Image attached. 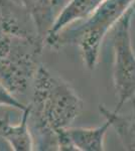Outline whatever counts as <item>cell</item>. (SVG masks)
Wrapping results in <instances>:
<instances>
[{"label": "cell", "mask_w": 135, "mask_h": 151, "mask_svg": "<svg viewBox=\"0 0 135 151\" xmlns=\"http://www.w3.org/2000/svg\"><path fill=\"white\" fill-rule=\"evenodd\" d=\"M104 1L105 0H70L56 15L46 41L77 21L87 19Z\"/></svg>", "instance_id": "cell-6"}, {"label": "cell", "mask_w": 135, "mask_h": 151, "mask_svg": "<svg viewBox=\"0 0 135 151\" xmlns=\"http://www.w3.org/2000/svg\"><path fill=\"white\" fill-rule=\"evenodd\" d=\"M38 35H23L0 29V82L17 99L33 83L45 47Z\"/></svg>", "instance_id": "cell-3"}, {"label": "cell", "mask_w": 135, "mask_h": 151, "mask_svg": "<svg viewBox=\"0 0 135 151\" xmlns=\"http://www.w3.org/2000/svg\"><path fill=\"white\" fill-rule=\"evenodd\" d=\"M21 2L32 21L38 35L45 42L56 18L53 1L21 0Z\"/></svg>", "instance_id": "cell-7"}, {"label": "cell", "mask_w": 135, "mask_h": 151, "mask_svg": "<svg viewBox=\"0 0 135 151\" xmlns=\"http://www.w3.org/2000/svg\"><path fill=\"white\" fill-rule=\"evenodd\" d=\"M106 121L95 128L68 127V133L77 151H103L105 136L112 127V121L105 117Z\"/></svg>", "instance_id": "cell-8"}, {"label": "cell", "mask_w": 135, "mask_h": 151, "mask_svg": "<svg viewBox=\"0 0 135 151\" xmlns=\"http://www.w3.org/2000/svg\"><path fill=\"white\" fill-rule=\"evenodd\" d=\"M131 101H132V104H133V112H135V96L131 99Z\"/></svg>", "instance_id": "cell-12"}, {"label": "cell", "mask_w": 135, "mask_h": 151, "mask_svg": "<svg viewBox=\"0 0 135 151\" xmlns=\"http://www.w3.org/2000/svg\"><path fill=\"white\" fill-rule=\"evenodd\" d=\"M0 107H11L14 109L24 111L27 106L20 102L15 96H13L0 82Z\"/></svg>", "instance_id": "cell-10"}, {"label": "cell", "mask_w": 135, "mask_h": 151, "mask_svg": "<svg viewBox=\"0 0 135 151\" xmlns=\"http://www.w3.org/2000/svg\"><path fill=\"white\" fill-rule=\"evenodd\" d=\"M134 10L135 4L125 12L113 27V83L118 98L114 109L116 112H120L122 107L135 96V52L130 35Z\"/></svg>", "instance_id": "cell-4"}, {"label": "cell", "mask_w": 135, "mask_h": 151, "mask_svg": "<svg viewBox=\"0 0 135 151\" xmlns=\"http://www.w3.org/2000/svg\"><path fill=\"white\" fill-rule=\"evenodd\" d=\"M134 4L135 0H105L82 23L66 27L46 41V45L56 50L66 45H77L86 68L94 70L104 37Z\"/></svg>", "instance_id": "cell-2"}, {"label": "cell", "mask_w": 135, "mask_h": 151, "mask_svg": "<svg viewBox=\"0 0 135 151\" xmlns=\"http://www.w3.org/2000/svg\"><path fill=\"white\" fill-rule=\"evenodd\" d=\"M29 115H30V106L27 105V108L23 111L20 123L17 125H12L8 115L4 118H0V137L3 138L8 143L12 150H34L32 135L28 124Z\"/></svg>", "instance_id": "cell-5"}, {"label": "cell", "mask_w": 135, "mask_h": 151, "mask_svg": "<svg viewBox=\"0 0 135 151\" xmlns=\"http://www.w3.org/2000/svg\"><path fill=\"white\" fill-rule=\"evenodd\" d=\"M99 110L104 117L111 119L112 127L116 131L124 149L135 151V112L131 115H121L120 112L110 111L103 105H99Z\"/></svg>", "instance_id": "cell-9"}, {"label": "cell", "mask_w": 135, "mask_h": 151, "mask_svg": "<svg viewBox=\"0 0 135 151\" xmlns=\"http://www.w3.org/2000/svg\"><path fill=\"white\" fill-rule=\"evenodd\" d=\"M53 5H55L56 10H58V8H63L70 0H53Z\"/></svg>", "instance_id": "cell-11"}, {"label": "cell", "mask_w": 135, "mask_h": 151, "mask_svg": "<svg viewBox=\"0 0 135 151\" xmlns=\"http://www.w3.org/2000/svg\"><path fill=\"white\" fill-rule=\"evenodd\" d=\"M29 128L34 150H58L56 130L71 127L83 109V101L67 82L43 65L32 83Z\"/></svg>", "instance_id": "cell-1"}]
</instances>
